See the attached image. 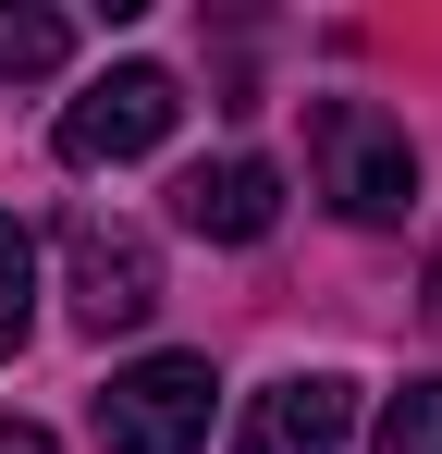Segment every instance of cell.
I'll return each mask as SVG.
<instances>
[{
    "label": "cell",
    "mask_w": 442,
    "mask_h": 454,
    "mask_svg": "<svg viewBox=\"0 0 442 454\" xmlns=\"http://www.w3.org/2000/svg\"><path fill=\"white\" fill-rule=\"evenodd\" d=\"M307 148H320V197L344 209V222H406L418 209V148H406V123L393 111H368V98H320L307 111Z\"/></svg>",
    "instance_id": "1"
},
{
    "label": "cell",
    "mask_w": 442,
    "mask_h": 454,
    "mask_svg": "<svg viewBox=\"0 0 442 454\" xmlns=\"http://www.w3.org/2000/svg\"><path fill=\"white\" fill-rule=\"evenodd\" d=\"M185 123V86L160 74V62H111V74L86 86V98H62V123H50V148L74 160V172H111V160H147L160 136Z\"/></svg>",
    "instance_id": "2"
},
{
    "label": "cell",
    "mask_w": 442,
    "mask_h": 454,
    "mask_svg": "<svg viewBox=\"0 0 442 454\" xmlns=\"http://www.w3.org/2000/svg\"><path fill=\"white\" fill-rule=\"evenodd\" d=\"M209 356H136V369H111L99 393V442L111 454H197L209 442Z\"/></svg>",
    "instance_id": "3"
},
{
    "label": "cell",
    "mask_w": 442,
    "mask_h": 454,
    "mask_svg": "<svg viewBox=\"0 0 442 454\" xmlns=\"http://www.w3.org/2000/svg\"><path fill=\"white\" fill-rule=\"evenodd\" d=\"M62 283H74V319L111 344V332H136L147 307H160V246H147L136 222H62Z\"/></svg>",
    "instance_id": "4"
},
{
    "label": "cell",
    "mask_w": 442,
    "mask_h": 454,
    "mask_svg": "<svg viewBox=\"0 0 442 454\" xmlns=\"http://www.w3.org/2000/svg\"><path fill=\"white\" fill-rule=\"evenodd\" d=\"M344 430H357V380L344 369H295L271 393H246L233 454H344Z\"/></svg>",
    "instance_id": "5"
},
{
    "label": "cell",
    "mask_w": 442,
    "mask_h": 454,
    "mask_svg": "<svg viewBox=\"0 0 442 454\" xmlns=\"http://www.w3.org/2000/svg\"><path fill=\"white\" fill-rule=\"evenodd\" d=\"M172 222L209 233V246H258V233L283 222V172H271V160H197V172L172 184Z\"/></svg>",
    "instance_id": "6"
},
{
    "label": "cell",
    "mask_w": 442,
    "mask_h": 454,
    "mask_svg": "<svg viewBox=\"0 0 442 454\" xmlns=\"http://www.w3.org/2000/svg\"><path fill=\"white\" fill-rule=\"evenodd\" d=\"M74 62V25L50 12V0H0V86L12 74H62Z\"/></svg>",
    "instance_id": "7"
},
{
    "label": "cell",
    "mask_w": 442,
    "mask_h": 454,
    "mask_svg": "<svg viewBox=\"0 0 442 454\" xmlns=\"http://www.w3.org/2000/svg\"><path fill=\"white\" fill-rule=\"evenodd\" d=\"M25 332H37V233L0 209V356H25Z\"/></svg>",
    "instance_id": "8"
},
{
    "label": "cell",
    "mask_w": 442,
    "mask_h": 454,
    "mask_svg": "<svg viewBox=\"0 0 442 454\" xmlns=\"http://www.w3.org/2000/svg\"><path fill=\"white\" fill-rule=\"evenodd\" d=\"M368 454H442V380H406V393L381 405V442Z\"/></svg>",
    "instance_id": "9"
},
{
    "label": "cell",
    "mask_w": 442,
    "mask_h": 454,
    "mask_svg": "<svg viewBox=\"0 0 442 454\" xmlns=\"http://www.w3.org/2000/svg\"><path fill=\"white\" fill-rule=\"evenodd\" d=\"M0 454H62V442H50L37 418H0Z\"/></svg>",
    "instance_id": "10"
},
{
    "label": "cell",
    "mask_w": 442,
    "mask_h": 454,
    "mask_svg": "<svg viewBox=\"0 0 442 454\" xmlns=\"http://www.w3.org/2000/svg\"><path fill=\"white\" fill-rule=\"evenodd\" d=\"M430 319H442V258H430Z\"/></svg>",
    "instance_id": "11"
}]
</instances>
